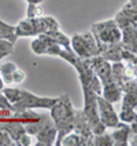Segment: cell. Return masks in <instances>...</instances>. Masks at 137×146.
Returning <instances> with one entry per match:
<instances>
[{"mask_svg":"<svg viewBox=\"0 0 137 146\" xmlns=\"http://www.w3.org/2000/svg\"><path fill=\"white\" fill-rule=\"evenodd\" d=\"M51 119L54 120V124L56 127V139H55V145L59 146L62 138L67 135L69 132H71L74 128V112L75 108L73 106L70 97L67 94H63L58 98V102L52 106L51 109Z\"/></svg>","mask_w":137,"mask_h":146,"instance_id":"obj_1","label":"cell"},{"mask_svg":"<svg viewBox=\"0 0 137 146\" xmlns=\"http://www.w3.org/2000/svg\"><path fill=\"white\" fill-rule=\"evenodd\" d=\"M90 32L96 40V44L99 47V54L102 51H104L107 46L121 41V29L118 28V25L114 19L93 24L90 28Z\"/></svg>","mask_w":137,"mask_h":146,"instance_id":"obj_2","label":"cell"},{"mask_svg":"<svg viewBox=\"0 0 137 146\" xmlns=\"http://www.w3.org/2000/svg\"><path fill=\"white\" fill-rule=\"evenodd\" d=\"M82 86V92H84V113L87 116V120L89 123V127L92 130L93 135H99L106 132V127L100 121L99 112H97V94H95L88 86Z\"/></svg>","mask_w":137,"mask_h":146,"instance_id":"obj_3","label":"cell"},{"mask_svg":"<svg viewBox=\"0 0 137 146\" xmlns=\"http://www.w3.org/2000/svg\"><path fill=\"white\" fill-rule=\"evenodd\" d=\"M58 102V98H48V97H37L32 92L22 88V97L21 99L11 104L10 110L11 112H19L24 109H51Z\"/></svg>","mask_w":137,"mask_h":146,"instance_id":"obj_4","label":"cell"},{"mask_svg":"<svg viewBox=\"0 0 137 146\" xmlns=\"http://www.w3.org/2000/svg\"><path fill=\"white\" fill-rule=\"evenodd\" d=\"M70 47L82 59L99 55V47H97L92 32L74 35L70 39Z\"/></svg>","mask_w":137,"mask_h":146,"instance_id":"obj_5","label":"cell"},{"mask_svg":"<svg viewBox=\"0 0 137 146\" xmlns=\"http://www.w3.org/2000/svg\"><path fill=\"white\" fill-rule=\"evenodd\" d=\"M97 112H99L100 121L103 123V125L106 128H115L121 123L119 117H118V113L115 112L113 104L106 101L102 95L97 97Z\"/></svg>","mask_w":137,"mask_h":146,"instance_id":"obj_6","label":"cell"},{"mask_svg":"<svg viewBox=\"0 0 137 146\" xmlns=\"http://www.w3.org/2000/svg\"><path fill=\"white\" fill-rule=\"evenodd\" d=\"M74 132H77L78 135L84 137L90 141L92 143V139H93V134H92V130L89 127V123L87 120V116L84 113V110H77L74 112V128H73Z\"/></svg>","mask_w":137,"mask_h":146,"instance_id":"obj_7","label":"cell"},{"mask_svg":"<svg viewBox=\"0 0 137 146\" xmlns=\"http://www.w3.org/2000/svg\"><path fill=\"white\" fill-rule=\"evenodd\" d=\"M56 134H58V131H56L55 124L51 123V124H48L45 128H43L39 134L34 135L36 139H37V142L34 143V146H52V145H55Z\"/></svg>","mask_w":137,"mask_h":146,"instance_id":"obj_8","label":"cell"},{"mask_svg":"<svg viewBox=\"0 0 137 146\" xmlns=\"http://www.w3.org/2000/svg\"><path fill=\"white\" fill-rule=\"evenodd\" d=\"M137 26H128L121 29V44L123 48L137 52Z\"/></svg>","mask_w":137,"mask_h":146,"instance_id":"obj_9","label":"cell"},{"mask_svg":"<svg viewBox=\"0 0 137 146\" xmlns=\"http://www.w3.org/2000/svg\"><path fill=\"white\" fill-rule=\"evenodd\" d=\"M117 130L113 131L110 135L114 141V146H129L130 139V125L128 123H119Z\"/></svg>","mask_w":137,"mask_h":146,"instance_id":"obj_10","label":"cell"},{"mask_svg":"<svg viewBox=\"0 0 137 146\" xmlns=\"http://www.w3.org/2000/svg\"><path fill=\"white\" fill-rule=\"evenodd\" d=\"M102 97L104 98L106 101L111 102V104L119 102L121 98H122L121 86L115 84L114 81H110V83H107V84H103V88H102Z\"/></svg>","mask_w":137,"mask_h":146,"instance_id":"obj_11","label":"cell"},{"mask_svg":"<svg viewBox=\"0 0 137 146\" xmlns=\"http://www.w3.org/2000/svg\"><path fill=\"white\" fill-rule=\"evenodd\" d=\"M59 146H92V143L89 139L84 138V137L78 135L77 132L71 131L62 138Z\"/></svg>","mask_w":137,"mask_h":146,"instance_id":"obj_12","label":"cell"},{"mask_svg":"<svg viewBox=\"0 0 137 146\" xmlns=\"http://www.w3.org/2000/svg\"><path fill=\"white\" fill-rule=\"evenodd\" d=\"M121 51H122V44L121 41L118 43H113L110 46H107L104 51H102L99 55L107 59L108 62H119L121 61Z\"/></svg>","mask_w":137,"mask_h":146,"instance_id":"obj_13","label":"cell"},{"mask_svg":"<svg viewBox=\"0 0 137 146\" xmlns=\"http://www.w3.org/2000/svg\"><path fill=\"white\" fill-rule=\"evenodd\" d=\"M0 39L15 44L16 39H18L15 35V26H11V25L6 24L4 21H0Z\"/></svg>","mask_w":137,"mask_h":146,"instance_id":"obj_14","label":"cell"},{"mask_svg":"<svg viewBox=\"0 0 137 146\" xmlns=\"http://www.w3.org/2000/svg\"><path fill=\"white\" fill-rule=\"evenodd\" d=\"M123 62L119 61V62H114L111 64V80L118 84V86H122L125 83V77H123Z\"/></svg>","mask_w":137,"mask_h":146,"instance_id":"obj_15","label":"cell"},{"mask_svg":"<svg viewBox=\"0 0 137 146\" xmlns=\"http://www.w3.org/2000/svg\"><path fill=\"white\" fill-rule=\"evenodd\" d=\"M16 69V65L12 62H4L0 65V73H1V79L4 81V84H11L12 83V72Z\"/></svg>","mask_w":137,"mask_h":146,"instance_id":"obj_16","label":"cell"},{"mask_svg":"<svg viewBox=\"0 0 137 146\" xmlns=\"http://www.w3.org/2000/svg\"><path fill=\"white\" fill-rule=\"evenodd\" d=\"M121 99H122V108H123V109H136V106H137V90L123 92Z\"/></svg>","mask_w":137,"mask_h":146,"instance_id":"obj_17","label":"cell"},{"mask_svg":"<svg viewBox=\"0 0 137 146\" xmlns=\"http://www.w3.org/2000/svg\"><path fill=\"white\" fill-rule=\"evenodd\" d=\"M114 21L117 22V25H118V28H119V29L128 28V26H137L136 18H132V17L125 15L122 11H119V13L115 15Z\"/></svg>","mask_w":137,"mask_h":146,"instance_id":"obj_18","label":"cell"},{"mask_svg":"<svg viewBox=\"0 0 137 146\" xmlns=\"http://www.w3.org/2000/svg\"><path fill=\"white\" fill-rule=\"evenodd\" d=\"M49 35H51V37L55 40V43L59 44L62 48H69V47H70V39L66 36L65 33L60 32V29L54 31V32H49Z\"/></svg>","mask_w":137,"mask_h":146,"instance_id":"obj_19","label":"cell"},{"mask_svg":"<svg viewBox=\"0 0 137 146\" xmlns=\"http://www.w3.org/2000/svg\"><path fill=\"white\" fill-rule=\"evenodd\" d=\"M114 146V141L110 134H99V135H93L92 139V146Z\"/></svg>","mask_w":137,"mask_h":146,"instance_id":"obj_20","label":"cell"},{"mask_svg":"<svg viewBox=\"0 0 137 146\" xmlns=\"http://www.w3.org/2000/svg\"><path fill=\"white\" fill-rule=\"evenodd\" d=\"M1 92L6 95V98L8 99L10 104H15L22 97V88H11V87H8V88H3Z\"/></svg>","mask_w":137,"mask_h":146,"instance_id":"obj_21","label":"cell"},{"mask_svg":"<svg viewBox=\"0 0 137 146\" xmlns=\"http://www.w3.org/2000/svg\"><path fill=\"white\" fill-rule=\"evenodd\" d=\"M58 57L63 58L66 62H69L71 66H74V64L78 61V55L74 52L71 50V47H69V48H60V51H59V54H58Z\"/></svg>","mask_w":137,"mask_h":146,"instance_id":"obj_22","label":"cell"},{"mask_svg":"<svg viewBox=\"0 0 137 146\" xmlns=\"http://www.w3.org/2000/svg\"><path fill=\"white\" fill-rule=\"evenodd\" d=\"M118 117H119V121L128 123V124H130L132 121H136V109H123V108H121V113L118 114Z\"/></svg>","mask_w":137,"mask_h":146,"instance_id":"obj_23","label":"cell"},{"mask_svg":"<svg viewBox=\"0 0 137 146\" xmlns=\"http://www.w3.org/2000/svg\"><path fill=\"white\" fill-rule=\"evenodd\" d=\"M137 70H136V62H126V65H123V77L125 81L136 80Z\"/></svg>","mask_w":137,"mask_h":146,"instance_id":"obj_24","label":"cell"},{"mask_svg":"<svg viewBox=\"0 0 137 146\" xmlns=\"http://www.w3.org/2000/svg\"><path fill=\"white\" fill-rule=\"evenodd\" d=\"M30 47H32V50H33V52H34V54L44 55V54H45V50H47V44H45V41L43 40V39H40L39 36H36V39L32 41Z\"/></svg>","mask_w":137,"mask_h":146,"instance_id":"obj_25","label":"cell"},{"mask_svg":"<svg viewBox=\"0 0 137 146\" xmlns=\"http://www.w3.org/2000/svg\"><path fill=\"white\" fill-rule=\"evenodd\" d=\"M14 52V44L7 40H1L0 39V59L6 58L7 55Z\"/></svg>","mask_w":137,"mask_h":146,"instance_id":"obj_26","label":"cell"},{"mask_svg":"<svg viewBox=\"0 0 137 146\" xmlns=\"http://www.w3.org/2000/svg\"><path fill=\"white\" fill-rule=\"evenodd\" d=\"M41 15H43V8L40 4H29L28 11H26V18L32 19V18H37Z\"/></svg>","mask_w":137,"mask_h":146,"instance_id":"obj_27","label":"cell"},{"mask_svg":"<svg viewBox=\"0 0 137 146\" xmlns=\"http://www.w3.org/2000/svg\"><path fill=\"white\" fill-rule=\"evenodd\" d=\"M137 6H134V4H132V3H128V4H125L123 7H122V13L125 14V15L128 17H132V18H136V13H137Z\"/></svg>","mask_w":137,"mask_h":146,"instance_id":"obj_28","label":"cell"},{"mask_svg":"<svg viewBox=\"0 0 137 146\" xmlns=\"http://www.w3.org/2000/svg\"><path fill=\"white\" fill-rule=\"evenodd\" d=\"M25 77H26L25 72H24V70H21V69H18V68H16L15 70L12 72V83H15V84L22 83V81L25 80Z\"/></svg>","mask_w":137,"mask_h":146,"instance_id":"obj_29","label":"cell"},{"mask_svg":"<svg viewBox=\"0 0 137 146\" xmlns=\"http://www.w3.org/2000/svg\"><path fill=\"white\" fill-rule=\"evenodd\" d=\"M32 135H29V134H22L21 135V138L18 139V142H16V146H30L32 145Z\"/></svg>","mask_w":137,"mask_h":146,"instance_id":"obj_30","label":"cell"},{"mask_svg":"<svg viewBox=\"0 0 137 146\" xmlns=\"http://www.w3.org/2000/svg\"><path fill=\"white\" fill-rule=\"evenodd\" d=\"M11 108V104L8 102V99L6 98V95L0 91V109H3V110H7Z\"/></svg>","mask_w":137,"mask_h":146,"instance_id":"obj_31","label":"cell"},{"mask_svg":"<svg viewBox=\"0 0 137 146\" xmlns=\"http://www.w3.org/2000/svg\"><path fill=\"white\" fill-rule=\"evenodd\" d=\"M29 4H41V1L43 0H26Z\"/></svg>","mask_w":137,"mask_h":146,"instance_id":"obj_32","label":"cell"},{"mask_svg":"<svg viewBox=\"0 0 137 146\" xmlns=\"http://www.w3.org/2000/svg\"><path fill=\"white\" fill-rule=\"evenodd\" d=\"M3 88H4V81H3V79L0 77V91H1Z\"/></svg>","mask_w":137,"mask_h":146,"instance_id":"obj_33","label":"cell"},{"mask_svg":"<svg viewBox=\"0 0 137 146\" xmlns=\"http://www.w3.org/2000/svg\"><path fill=\"white\" fill-rule=\"evenodd\" d=\"M132 4H134V6H137V0H129Z\"/></svg>","mask_w":137,"mask_h":146,"instance_id":"obj_34","label":"cell"},{"mask_svg":"<svg viewBox=\"0 0 137 146\" xmlns=\"http://www.w3.org/2000/svg\"><path fill=\"white\" fill-rule=\"evenodd\" d=\"M0 117H1V109H0Z\"/></svg>","mask_w":137,"mask_h":146,"instance_id":"obj_35","label":"cell"}]
</instances>
